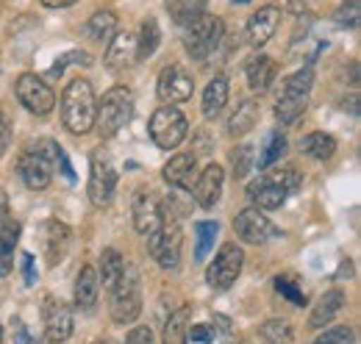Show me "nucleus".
Listing matches in <instances>:
<instances>
[{
	"label": "nucleus",
	"mask_w": 361,
	"mask_h": 344,
	"mask_svg": "<svg viewBox=\"0 0 361 344\" xmlns=\"http://www.w3.org/2000/svg\"><path fill=\"white\" fill-rule=\"evenodd\" d=\"M42 322H45V336L50 342H64L73 333V311L64 300L47 297L42 302Z\"/></svg>",
	"instance_id": "nucleus-15"
},
{
	"label": "nucleus",
	"mask_w": 361,
	"mask_h": 344,
	"mask_svg": "<svg viewBox=\"0 0 361 344\" xmlns=\"http://www.w3.org/2000/svg\"><path fill=\"white\" fill-rule=\"evenodd\" d=\"M123 256L114 250V247H106L103 253H100V275L97 278H103V286L106 289H111L114 283H117V278H120V272H123Z\"/></svg>",
	"instance_id": "nucleus-32"
},
{
	"label": "nucleus",
	"mask_w": 361,
	"mask_h": 344,
	"mask_svg": "<svg viewBox=\"0 0 361 344\" xmlns=\"http://www.w3.org/2000/svg\"><path fill=\"white\" fill-rule=\"evenodd\" d=\"M275 289H278L283 297H289L295 305H306V295L298 289L295 281H289V278H275Z\"/></svg>",
	"instance_id": "nucleus-40"
},
{
	"label": "nucleus",
	"mask_w": 361,
	"mask_h": 344,
	"mask_svg": "<svg viewBox=\"0 0 361 344\" xmlns=\"http://www.w3.org/2000/svg\"><path fill=\"white\" fill-rule=\"evenodd\" d=\"M303 8H306V0H289V11L292 14H300Z\"/></svg>",
	"instance_id": "nucleus-49"
},
{
	"label": "nucleus",
	"mask_w": 361,
	"mask_h": 344,
	"mask_svg": "<svg viewBox=\"0 0 361 344\" xmlns=\"http://www.w3.org/2000/svg\"><path fill=\"white\" fill-rule=\"evenodd\" d=\"M286 153V136L283 133H270L267 136V142H264V147H262V156L256 159V164H259V170H267V167H272L281 156Z\"/></svg>",
	"instance_id": "nucleus-35"
},
{
	"label": "nucleus",
	"mask_w": 361,
	"mask_h": 344,
	"mask_svg": "<svg viewBox=\"0 0 361 344\" xmlns=\"http://www.w3.org/2000/svg\"><path fill=\"white\" fill-rule=\"evenodd\" d=\"M245 73H247V84L253 92H267L272 84V78H275V61H272L270 56H253L247 64H245Z\"/></svg>",
	"instance_id": "nucleus-25"
},
{
	"label": "nucleus",
	"mask_w": 361,
	"mask_h": 344,
	"mask_svg": "<svg viewBox=\"0 0 361 344\" xmlns=\"http://www.w3.org/2000/svg\"><path fill=\"white\" fill-rule=\"evenodd\" d=\"M186 339H192V342H200V344H209L217 339V328L214 325H192L189 331H186Z\"/></svg>",
	"instance_id": "nucleus-42"
},
{
	"label": "nucleus",
	"mask_w": 361,
	"mask_h": 344,
	"mask_svg": "<svg viewBox=\"0 0 361 344\" xmlns=\"http://www.w3.org/2000/svg\"><path fill=\"white\" fill-rule=\"evenodd\" d=\"M114 186H117V170L111 167V159L109 153L103 150H94L92 153V161H90V200L92 206L103 209L111 195H114Z\"/></svg>",
	"instance_id": "nucleus-11"
},
{
	"label": "nucleus",
	"mask_w": 361,
	"mask_h": 344,
	"mask_svg": "<svg viewBox=\"0 0 361 344\" xmlns=\"http://www.w3.org/2000/svg\"><path fill=\"white\" fill-rule=\"evenodd\" d=\"M126 344H153V331H150L147 325H139V328H134V331L128 333Z\"/></svg>",
	"instance_id": "nucleus-43"
},
{
	"label": "nucleus",
	"mask_w": 361,
	"mask_h": 344,
	"mask_svg": "<svg viewBox=\"0 0 361 344\" xmlns=\"http://www.w3.org/2000/svg\"><path fill=\"white\" fill-rule=\"evenodd\" d=\"M159 42H161V28H159V23H156L153 17H147V20L142 23V28H139V39H136V59H139V61L150 59V56L159 50Z\"/></svg>",
	"instance_id": "nucleus-29"
},
{
	"label": "nucleus",
	"mask_w": 361,
	"mask_h": 344,
	"mask_svg": "<svg viewBox=\"0 0 361 344\" xmlns=\"http://www.w3.org/2000/svg\"><path fill=\"white\" fill-rule=\"evenodd\" d=\"M164 180L176 189H192L195 178H197V156L195 153H178L164 164Z\"/></svg>",
	"instance_id": "nucleus-19"
},
{
	"label": "nucleus",
	"mask_w": 361,
	"mask_h": 344,
	"mask_svg": "<svg viewBox=\"0 0 361 344\" xmlns=\"http://www.w3.org/2000/svg\"><path fill=\"white\" fill-rule=\"evenodd\" d=\"M342 305H345V292H342V289H328V292L317 300L314 311H312V317H309V325H312V328H325L328 322H334V317L342 311Z\"/></svg>",
	"instance_id": "nucleus-24"
},
{
	"label": "nucleus",
	"mask_w": 361,
	"mask_h": 344,
	"mask_svg": "<svg viewBox=\"0 0 361 344\" xmlns=\"http://www.w3.org/2000/svg\"><path fill=\"white\" fill-rule=\"evenodd\" d=\"M117 31V14L114 11H94L87 23V37L94 42H109Z\"/></svg>",
	"instance_id": "nucleus-30"
},
{
	"label": "nucleus",
	"mask_w": 361,
	"mask_h": 344,
	"mask_svg": "<svg viewBox=\"0 0 361 344\" xmlns=\"http://www.w3.org/2000/svg\"><path fill=\"white\" fill-rule=\"evenodd\" d=\"M94 344H114V342H109V339H97Z\"/></svg>",
	"instance_id": "nucleus-51"
},
{
	"label": "nucleus",
	"mask_w": 361,
	"mask_h": 344,
	"mask_svg": "<svg viewBox=\"0 0 361 344\" xmlns=\"http://www.w3.org/2000/svg\"><path fill=\"white\" fill-rule=\"evenodd\" d=\"M23 272H25V283L34 286L37 283V272H34V256L31 253H23Z\"/></svg>",
	"instance_id": "nucleus-46"
},
{
	"label": "nucleus",
	"mask_w": 361,
	"mask_h": 344,
	"mask_svg": "<svg viewBox=\"0 0 361 344\" xmlns=\"http://www.w3.org/2000/svg\"><path fill=\"white\" fill-rule=\"evenodd\" d=\"M259 333H262L264 342H270V344L292 342V325H289L286 319H270V322H264V325L259 328Z\"/></svg>",
	"instance_id": "nucleus-36"
},
{
	"label": "nucleus",
	"mask_w": 361,
	"mask_h": 344,
	"mask_svg": "<svg viewBox=\"0 0 361 344\" xmlns=\"http://www.w3.org/2000/svg\"><path fill=\"white\" fill-rule=\"evenodd\" d=\"M312 344H353V331L350 328H334V331H325Z\"/></svg>",
	"instance_id": "nucleus-41"
},
{
	"label": "nucleus",
	"mask_w": 361,
	"mask_h": 344,
	"mask_svg": "<svg viewBox=\"0 0 361 344\" xmlns=\"http://www.w3.org/2000/svg\"><path fill=\"white\" fill-rule=\"evenodd\" d=\"M359 0H348V3H342L339 8H336V14H334V23L339 25V28H356L359 25Z\"/></svg>",
	"instance_id": "nucleus-37"
},
{
	"label": "nucleus",
	"mask_w": 361,
	"mask_h": 344,
	"mask_svg": "<svg viewBox=\"0 0 361 344\" xmlns=\"http://www.w3.org/2000/svg\"><path fill=\"white\" fill-rule=\"evenodd\" d=\"M298 186H300V172L286 164V167H278V170L256 178L247 186V197L256 209L272 211V209H281L286 203V197L292 192H298Z\"/></svg>",
	"instance_id": "nucleus-1"
},
{
	"label": "nucleus",
	"mask_w": 361,
	"mask_h": 344,
	"mask_svg": "<svg viewBox=\"0 0 361 344\" xmlns=\"http://www.w3.org/2000/svg\"><path fill=\"white\" fill-rule=\"evenodd\" d=\"M142 314V289L134 264H123L117 283L111 286V319L117 325H128Z\"/></svg>",
	"instance_id": "nucleus-6"
},
{
	"label": "nucleus",
	"mask_w": 361,
	"mask_h": 344,
	"mask_svg": "<svg viewBox=\"0 0 361 344\" xmlns=\"http://www.w3.org/2000/svg\"><path fill=\"white\" fill-rule=\"evenodd\" d=\"M73 61H75V64H92V56L90 53H81V50H73V53L61 56V59L50 67V75H53V78H59V75L67 70V64H73Z\"/></svg>",
	"instance_id": "nucleus-38"
},
{
	"label": "nucleus",
	"mask_w": 361,
	"mask_h": 344,
	"mask_svg": "<svg viewBox=\"0 0 361 344\" xmlns=\"http://www.w3.org/2000/svg\"><path fill=\"white\" fill-rule=\"evenodd\" d=\"M256 120H259V103L256 100H242L239 109L228 120V133L231 136H242V133H247L256 125Z\"/></svg>",
	"instance_id": "nucleus-28"
},
{
	"label": "nucleus",
	"mask_w": 361,
	"mask_h": 344,
	"mask_svg": "<svg viewBox=\"0 0 361 344\" xmlns=\"http://www.w3.org/2000/svg\"><path fill=\"white\" fill-rule=\"evenodd\" d=\"M131 214H134V228L136 233L142 236H150L159 225H161V203L156 200L153 192H136L134 197V206H131Z\"/></svg>",
	"instance_id": "nucleus-17"
},
{
	"label": "nucleus",
	"mask_w": 361,
	"mask_h": 344,
	"mask_svg": "<svg viewBox=\"0 0 361 344\" xmlns=\"http://www.w3.org/2000/svg\"><path fill=\"white\" fill-rule=\"evenodd\" d=\"M281 25V8L278 6H262L250 20H247V42L253 47H262L275 37Z\"/></svg>",
	"instance_id": "nucleus-18"
},
{
	"label": "nucleus",
	"mask_w": 361,
	"mask_h": 344,
	"mask_svg": "<svg viewBox=\"0 0 361 344\" xmlns=\"http://www.w3.org/2000/svg\"><path fill=\"white\" fill-rule=\"evenodd\" d=\"M20 239V222L0 216V278L14 269V247Z\"/></svg>",
	"instance_id": "nucleus-21"
},
{
	"label": "nucleus",
	"mask_w": 361,
	"mask_h": 344,
	"mask_svg": "<svg viewBox=\"0 0 361 344\" xmlns=\"http://www.w3.org/2000/svg\"><path fill=\"white\" fill-rule=\"evenodd\" d=\"M14 328H17V339H20V344H31V339H28V331L23 328V322H14Z\"/></svg>",
	"instance_id": "nucleus-48"
},
{
	"label": "nucleus",
	"mask_w": 361,
	"mask_h": 344,
	"mask_svg": "<svg viewBox=\"0 0 361 344\" xmlns=\"http://www.w3.org/2000/svg\"><path fill=\"white\" fill-rule=\"evenodd\" d=\"M228 103V81L223 75L212 78L209 86L203 89V114L206 117H217Z\"/></svg>",
	"instance_id": "nucleus-27"
},
{
	"label": "nucleus",
	"mask_w": 361,
	"mask_h": 344,
	"mask_svg": "<svg viewBox=\"0 0 361 344\" xmlns=\"http://www.w3.org/2000/svg\"><path fill=\"white\" fill-rule=\"evenodd\" d=\"M253 147L250 145H242V147H236L233 153H231V164H233V172H236V178H242L245 172H247V167L253 164Z\"/></svg>",
	"instance_id": "nucleus-39"
},
{
	"label": "nucleus",
	"mask_w": 361,
	"mask_h": 344,
	"mask_svg": "<svg viewBox=\"0 0 361 344\" xmlns=\"http://www.w3.org/2000/svg\"><path fill=\"white\" fill-rule=\"evenodd\" d=\"M233 231H236V236L245 242V245H267L270 239L278 236V228L272 225L267 216L262 214L256 206L253 209H245V211H239L236 219H233Z\"/></svg>",
	"instance_id": "nucleus-13"
},
{
	"label": "nucleus",
	"mask_w": 361,
	"mask_h": 344,
	"mask_svg": "<svg viewBox=\"0 0 361 344\" xmlns=\"http://www.w3.org/2000/svg\"><path fill=\"white\" fill-rule=\"evenodd\" d=\"M56 167H59V170L64 172V178H67L70 183L75 180V172H73V167H70V161H67V153H64L61 147H59V153H56Z\"/></svg>",
	"instance_id": "nucleus-44"
},
{
	"label": "nucleus",
	"mask_w": 361,
	"mask_h": 344,
	"mask_svg": "<svg viewBox=\"0 0 361 344\" xmlns=\"http://www.w3.org/2000/svg\"><path fill=\"white\" fill-rule=\"evenodd\" d=\"M189 133V123L176 106H161L153 111L150 117V139L156 142V147L161 150H173Z\"/></svg>",
	"instance_id": "nucleus-9"
},
{
	"label": "nucleus",
	"mask_w": 361,
	"mask_h": 344,
	"mask_svg": "<svg viewBox=\"0 0 361 344\" xmlns=\"http://www.w3.org/2000/svg\"><path fill=\"white\" fill-rule=\"evenodd\" d=\"M203 8H206V0H167V11L178 25H186L195 17H200Z\"/></svg>",
	"instance_id": "nucleus-33"
},
{
	"label": "nucleus",
	"mask_w": 361,
	"mask_h": 344,
	"mask_svg": "<svg viewBox=\"0 0 361 344\" xmlns=\"http://www.w3.org/2000/svg\"><path fill=\"white\" fill-rule=\"evenodd\" d=\"M56 153H59V145L56 142H37L34 147H25L20 161H17V172L23 178V183L34 192H42L50 186L53 180V167H56Z\"/></svg>",
	"instance_id": "nucleus-5"
},
{
	"label": "nucleus",
	"mask_w": 361,
	"mask_h": 344,
	"mask_svg": "<svg viewBox=\"0 0 361 344\" xmlns=\"http://www.w3.org/2000/svg\"><path fill=\"white\" fill-rule=\"evenodd\" d=\"M186 331H189V308L180 305L178 311L167 319L164 325V344H186Z\"/></svg>",
	"instance_id": "nucleus-31"
},
{
	"label": "nucleus",
	"mask_w": 361,
	"mask_h": 344,
	"mask_svg": "<svg viewBox=\"0 0 361 344\" xmlns=\"http://www.w3.org/2000/svg\"><path fill=\"white\" fill-rule=\"evenodd\" d=\"M47 8H67V6H73L75 0H42Z\"/></svg>",
	"instance_id": "nucleus-47"
},
{
	"label": "nucleus",
	"mask_w": 361,
	"mask_h": 344,
	"mask_svg": "<svg viewBox=\"0 0 361 344\" xmlns=\"http://www.w3.org/2000/svg\"><path fill=\"white\" fill-rule=\"evenodd\" d=\"M300 150H303L306 156L317 159V161H328V159L336 153V139H334L331 133H325V130H312V133L300 142Z\"/></svg>",
	"instance_id": "nucleus-26"
},
{
	"label": "nucleus",
	"mask_w": 361,
	"mask_h": 344,
	"mask_svg": "<svg viewBox=\"0 0 361 344\" xmlns=\"http://www.w3.org/2000/svg\"><path fill=\"white\" fill-rule=\"evenodd\" d=\"M242 264H245L242 247L233 245V242L223 245L220 253L214 256V261H212L209 269H206V281H209V286H212L214 292H226V289H231V286L236 283L239 272H242Z\"/></svg>",
	"instance_id": "nucleus-10"
},
{
	"label": "nucleus",
	"mask_w": 361,
	"mask_h": 344,
	"mask_svg": "<svg viewBox=\"0 0 361 344\" xmlns=\"http://www.w3.org/2000/svg\"><path fill=\"white\" fill-rule=\"evenodd\" d=\"M183 28H186L183 31V44H186V53L192 59H206L209 53H214L223 34H226L223 20L214 17V14H200L192 23H186Z\"/></svg>",
	"instance_id": "nucleus-7"
},
{
	"label": "nucleus",
	"mask_w": 361,
	"mask_h": 344,
	"mask_svg": "<svg viewBox=\"0 0 361 344\" xmlns=\"http://www.w3.org/2000/svg\"><path fill=\"white\" fill-rule=\"evenodd\" d=\"M17 97H20V103L31 111V114H37V117H45L53 111V106H56V92L45 84V78H39V75H34V73H23L20 78H17Z\"/></svg>",
	"instance_id": "nucleus-12"
},
{
	"label": "nucleus",
	"mask_w": 361,
	"mask_h": 344,
	"mask_svg": "<svg viewBox=\"0 0 361 344\" xmlns=\"http://www.w3.org/2000/svg\"><path fill=\"white\" fill-rule=\"evenodd\" d=\"M136 61V37L128 31H120L111 37V44L106 50V67L109 70H126V67H134Z\"/></svg>",
	"instance_id": "nucleus-20"
},
{
	"label": "nucleus",
	"mask_w": 361,
	"mask_h": 344,
	"mask_svg": "<svg viewBox=\"0 0 361 344\" xmlns=\"http://www.w3.org/2000/svg\"><path fill=\"white\" fill-rule=\"evenodd\" d=\"M192 89H195V81H192V75L186 73V67L170 64V67H164L161 75H159L156 94H159L161 103L176 106V103H186V100L192 97Z\"/></svg>",
	"instance_id": "nucleus-14"
},
{
	"label": "nucleus",
	"mask_w": 361,
	"mask_h": 344,
	"mask_svg": "<svg viewBox=\"0 0 361 344\" xmlns=\"http://www.w3.org/2000/svg\"><path fill=\"white\" fill-rule=\"evenodd\" d=\"M0 344H3V325H0Z\"/></svg>",
	"instance_id": "nucleus-52"
},
{
	"label": "nucleus",
	"mask_w": 361,
	"mask_h": 344,
	"mask_svg": "<svg viewBox=\"0 0 361 344\" xmlns=\"http://www.w3.org/2000/svg\"><path fill=\"white\" fill-rule=\"evenodd\" d=\"M8 211V195H6V189H0V216H6Z\"/></svg>",
	"instance_id": "nucleus-50"
},
{
	"label": "nucleus",
	"mask_w": 361,
	"mask_h": 344,
	"mask_svg": "<svg viewBox=\"0 0 361 344\" xmlns=\"http://www.w3.org/2000/svg\"><path fill=\"white\" fill-rule=\"evenodd\" d=\"M94 109H97L94 89L87 78H75L64 89V94H61V120H64V128L70 133H75V136L90 133L92 125H94Z\"/></svg>",
	"instance_id": "nucleus-2"
},
{
	"label": "nucleus",
	"mask_w": 361,
	"mask_h": 344,
	"mask_svg": "<svg viewBox=\"0 0 361 344\" xmlns=\"http://www.w3.org/2000/svg\"><path fill=\"white\" fill-rule=\"evenodd\" d=\"M8 142H11V125H8V120H6V114L0 111V156L6 153V147H8Z\"/></svg>",
	"instance_id": "nucleus-45"
},
{
	"label": "nucleus",
	"mask_w": 361,
	"mask_h": 344,
	"mask_svg": "<svg viewBox=\"0 0 361 344\" xmlns=\"http://www.w3.org/2000/svg\"><path fill=\"white\" fill-rule=\"evenodd\" d=\"M233 3H250V0H233Z\"/></svg>",
	"instance_id": "nucleus-53"
},
{
	"label": "nucleus",
	"mask_w": 361,
	"mask_h": 344,
	"mask_svg": "<svg viewBox=\"0 0 361 344\" xmlns=\"http://www.w3.org/2000/svg\"><path fill=\"white\" fill-rule=\"evenodd\" d=\"M134 117V94L128 86H111L94 109V125L103 139L120 133Z\"/></svg>",
	"instance_id": "nucleus-3"
},
{
	"label": "nucleus",
	"mask_w": 361,
	"mask_h": 344,
	"mask_svg": "<svg viewBox=\"0 0 361 344\" xmlns=\"http://www.w3.org/2000/svg\"><path fill=\"white\" fill-rule=\"evenodd\" d=\"M312 84H314L312 67H303V70L292 73L289 78H283L281 94H278V100H275V117H278V123L292 125L295 120L303 117V111H306V106H309Z\"/></svg>",
	"instance_id": "nucleus-4"
},
{
	"label": "nucleus",
	"mask_w": 361,
	"mask_h": 344,
	"mask_svg": "<svg viewBox=\"0 0 361 344\" xmlns=\"http://www.w3.org/2000/svg\"><path fill=\"white\" fill-rule=\"evenodd\" d=\"M223 183H226V172L220 164H209L203 172H197L195 178V200L200 203V209H214L223 197Z\"/></svg>",
	"instance_id": "nucleus-16"
},
{
	"label": "nucleus",
	"mask_w": 361,
	"mask_h": 344,
	"mask_svg": "<svg viewBox=\"0 0 361 344\" xmlns=\"http://www.w3.org/2000/svg\"><path fill=\"white\" fill-rule=\"evenodd\" d=\"M70 245V228L59 219H47L45 222V258L47 264H59Z\"/></svg>",
	"instance_id": "nucleus-22"
},
{
	"label": "nucleus",
	"mask_w": 361,
	"mask_h": 344,
	"mask_svg": "<svg viewBox=\"0 0 361 344\" xmlns=\"http://www.w3.org/2000/svg\"><path fill=\"white\" fill-rule=\"evenodd\" d=\"M195 233H197L195 258H197V261H203V258L212 253V247H214V239H217V233H220V225H217V222H212V219H203V222H197V225H195Z\"/></svg>",
	"instance_id": "nucleus-34"
},
{
	"label": "nucleus",
	"mask_w": 361,
	"mask_h": 344,
	"mask_svg": "<svg viewBox=\"0 0 361 344\" xmlns=\"http://www.w3.org/2000/svg\"><path fill=\"white\" fill-rule=\"evenodd\" d=\"M180 222L178 216H161V225L147 236V253L164 269H178L180 264Z\"/></svg>",
	"instance_id": "nucleus-8"
},
{
	"label": "nucleus",
	"mask_w": 361,
	"mask_h": 344,
	"mask_svg": "<svg viewBox=\"0 0 361 344\" xmlns=\"http://www.w3.org/2000/svg\"><path fill=\"white\" fill-rule=\"evenodd\" d=\"M97 295H100V278H97V269L94 266H81L78 278H75V305L81 311H90L97 302Z\"/></svg>",
	"instance_id": "nucleus-23"
}]
</instances>
